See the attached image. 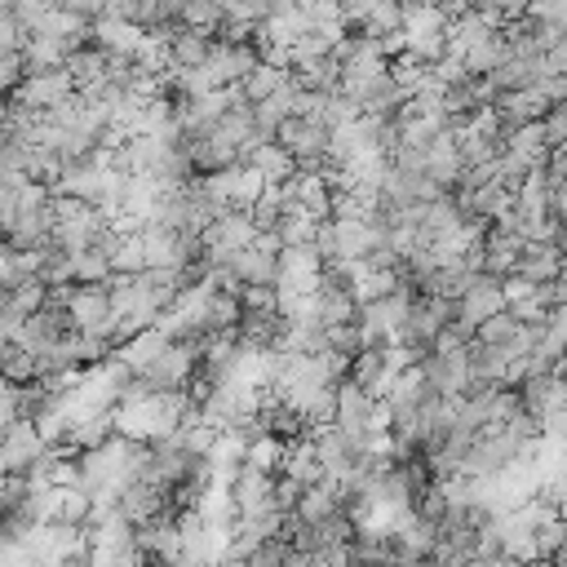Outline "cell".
Segmentation results:
<instances>
[{
  "label": "cell",
  "mask_w": 567,
  "mask_h": 567,
  "mask_svg": "<svg viewBox=\"0 0 567 567\" xmlns=\"http://www.w3.org/2000/svg\"><path fill=\"white\" fill-rule=\"evenodd\" d=\"M426 377H430V391L443 395V399H466L474 391V373H470V346L457 351V355H430L426 360Z\"/></svg>",
  "instance_id": "4"
},
{
  "label": "cell",
  "mask_w": 567,
  "mask_h": 567,
  "mask_svg": "<svg viewBox=\"0 0 567 567\" xmlns=\"http://www.w3.org/2000/svg\"><path fill=\"white\" fill-rule=\"evenodd\" d=\"M0 368H6V382H14V386H36L41 382V364H36V355L32 351H23V346H0Z\"/></svg>",
  "instance_id": "22"
},
{
  "label": "cell",
  "mask_w": 567,
  "mask_h": 567,
  "mask_svg": "<svg viewBox=\"0 0 567 567\" xmlns=\"http://www.w3.org/2000/svg\"><path fill=\"white\" fill-rule=\"evenodd\" d=\"M466 160H461V151H457V138H452V129L448 133H439L435 138V147L426 151V178L435 182V186H443L448 195H457L461 191V182H466Z\"/></svg>",
  "instance_id": "6"
},
{
  "label": "cell",
  "mask_w": 567,
  "mask_h": 567,
  "mask_svg": "<svg viewBox=\"0 0 567 567\" xmlns=\"http://www.w3.org/2000/svg\"><path fill=\"white\" fill-rule=\"evenodd\" d=\"M413 514L426 518V523H435V527L448 518V492H443V479H430V483L413 496Z\"/></svg>",
  "instance_id": "26"
},
{
  "label": "cell",
  "mask_w": 567,
  "mask_h": 567,
  "mask_svg": "<svg viewBox=\"0 0 567 567\" xmlns=\"http://www.w3.org/2000/svg\"><path fill=\"white\" fill-rule=\"evenodd\" d=\"M284 474L298 479L302 488H320V483H329L324 461H320V448H315L311 439H293V443H289V457H284Z\"/></svg>",
  "instance_id": "15"
},
{
  "label": "cell",
  "mask_w": 567,
  "mask_h": 567,
  "mask_svg": "<svg viewBox=\"0 0 567 567\" xmlns=\"http://www.w3.org/2000/svg\"><path fill=\"white\" fill-rule=\"evenodd\" d=\"M213 50H217V41H213L208 32H191V28H178V32L169 36V54H173V67H182V72H200V67H208Z\"/></svg>",
  "instance_id": "10"
},
{
  "label": "cell",
  "mask_w": 567,
  "mask_h": 567,
  "mask_svg": "<svg viewBox=\"0 0 567 567\" xmlns=\"http://www.w3.org/2000/svg\"><path fill=\"white\" fill-rule=\"evenodd\" d=\"M284 457H289V443L275 439V435H266V439H257L248 448V466L261 470V474H275V479L284 474Z\"/></svg>",
  "instance_id": "25"
},
{
  "label": "cell",
  "mask_w": 567,
  "mask_h": 567,
  "mask_svg": "<svg viewBox=\"0 0 567 567\" xmlns=\"http://www.w3.org/2000/svg\"><path fill=\"white\" fill-rule=\"evenodd\" d=\"M6 307H14L19 315H41L45 307H50V284L45 279H32V284H23L19 293H6Z\"/></svg>",
  "instance_id": "28"
},
{
  "label": "cell",
  "mask_w": 567,
  "mask_h": 567,
  "mask_svg": "<svg viewBox=\"0 0 567 567\" xmlns=\"http://www.w3.org/2000/svg\"><path fill=\"white\" fill-rule=\"evenodd\" d=\"M302 496H307V488H302L298 479H289V474H279V479H275V514L293 518L298 505H302Z\"/></svg>",
  "instance_id": "33"
},
{
  "label": "cell",
  "mask_w": 567,
  "mask_h": 567,
  "mask_svg": "<svg viewBox=\"0 0 567 567\" xmlns=\"http://www.w3.org/2000/svg\"><path fill=\"white\" fill-rule=\"evenodd\" d=\"M518 333H523V324H518V320H514V315L505 311V315L488 320V324L479 329V338H474V342H483V346H492V351H505V346H510V342H514Z\"/></svg>",
  "instance_id": "31"
},
{
  "label": "cell",
  "mask_w": 567,
  "mask_h": 567,
  "mask_svg": "<svg viewBox=\"0 0 567 567\" xmlns=\"http://www.w3.org/2000/svg\"><path fill=\"white\" fill-rule=\"evenodd\" d=\"M541 439H554V443H567V404L554 408L545 421H541Z\"/></svg>",
  "instance_id": "36"
},
{
  "label": "cell",
  "mask_w": 567,
  "mask_h": 567,
  "mask_svg": "<svg viewBox=\"0 0 567 567\" xmlns=\"http://www.w3.org/2000/svg\"><path fill=\"white\" fill-rule=\"evenodd\" d=\"M94 45H103L111 58H133L147 50V32L133 28V23H120V19H98L94 23Z\"/></svg>",
  "instance_id": "8"
},
{
  "label": "cell",
  "mask_w": 567,
  "mask_h": 567,
  "mask_svg": "<svg viewBox=\"0 0 567 567\" xmlns=\"http://www.w3.org/2000/svg\"><path fill=\"white\" fill-rule=\"evenodd\" d=\"M266 186H270V182H266L257 169H248V164H235V169H226V208L253 213V208L261 204Z\"/></svg>",
  "instance_id": "14"
},
{
  "label": "cell",
  "mask_w": 567,
  "mask_h": 567,
  "mask_svg": "<svg viewBox=\"0 0 567 567\" xmlns=\"http://www.w3.org/2000/svg\"><path fill=\"white\" fill-rule=\"evenodd\" d=\"M536 549H541V563H558L567 554V523L554 514L549 523H541L536 532Z\"/></svg>",
  "instance_id": "30"
},
{
  "label": "cell",
  "mask_w": 567,
  "mask_h": 567,
  "mask_svg": "<svg viewBox=\"0 0 567 567\" xmlns=\"http://www.w3.org/2000/svg\"><path fill=\"white\" fill-rule=\"evenodd\" d=\"M549 302H554V307H567V275L549 284Z\"/></svg>",
  "instance_id": "37"
},
{
  "label": "cell",
  "mask_w": 567,
  "mask_h": 567,
  "mask_svg": "<svg viewBox=\"0 0 567 567\" xmlns=\"http://www.w3.org/2000/svg\"><path fill=\"white\" fill-rule=\"evenodd\" d=\"M289 85H293V72H279V67H266V63H261L239 89H244V98H248L253 107H261L266 98H275L279 89H289Z\"/></svg>",
  "instance_id": "21"
},
{
  "label": "cell",
  "mask_w": 567,
  "mask_h": 567,
  "mask_svg": "<svg viewBox=\"0 0 567 567\" xmlns=\"http://www.w3.org/2000/svg\"><path fill=\"white\" fill-rule=\"evenodd\" d=\"M510 311V302H505V279H492V275H479L474 284H470V293L461 298V307H457V324H466V329H483L488 320H496V315H505Z\"/></svg>",
  "instance_id": "2"
},
{
  "label": "cell",
  "mask_w": 567,
  "mask_h": 567,
  "mask_svg": "<svg viewBox=\"0 0 567 567\" xmlns=\"http://www.w3.org/2000/svg\"><path fill=\"white\" fill-rule=\"evenodd\" d=\"M222 23H226V6H217V0H186L182 6V28H191V32L217 36Z\"/></svg>",
  "instance_id": "24"
},
{
  "label": "cell",
  "mask_w": 567,
  "mask_h": 567,
  "mask_svg": "<svg viewBox=\"0 0 567 567\" xmlns=\"http://www.w3.org/2000/svg\"><path fill=\"white\" fill-rule=\"evenodd\" d=\"M532 567H554V563H532Z\"/></svg>",
  "instance_id": "38"
},
{
  "label": "cell",
  "mask_w": 567,
  "mask_h": 567,
  "mask_svg": "<svg viewBox=\"0 0 567 567\" xmlns=\"http://www.w3.org/2000/svg\"><path fill=\"white\" fill-rule=\"evenodd\" d=\"M239 302H244V320L279 315V289H270V284H248Z\"/></svg>",
  "instance_id": "29"
},
{
  "label": "cell",
  "mask_w": 567,
  "mask_h": 567,
  "mask_svg": "<svg viewBox=\"0 0 567 567\" xmlns=\"http://www.w3.org/2000/svg\"><path fill=\"white\" fill-rule=\"evenodd\" d=\"M527 253V239L523 235H505V231H492L488 244H483V257H488V275L492 279H510L518 275V261Z\"/></svg>",
  "instance_id": "12"
},
{
  "label": "cell",
  "mask_w": 567,
  "mask_h": 567,
  "mask_svg": "<svg viewBox=\"0 0 567 567\" xmlns=\"http://www.w3.org/2000/svg\"><path fill=\"white\" fill-rule=\"evenodd\" d=\"M320 226L324 222H315L302 204H289V208H284V217H279V239H284V248H311L315 239H320Z\"/></svg>",
  "instance_id": "19"
},
{
  "label": "cell",
  "mask_w": 567,
  "mask_h": 567,
  "mask_svg": "<svg viewBox=\"0 0 567 567\" xmlns=\"http://www.w3.org/2000/svg\"><path fill=\"white\" fill-rule=\"evenodd\" d=\"M248 169H257L270 186H284V182H293L298 178V160L289 156V151H284L279 142H266V147H257L248 160H244Z\"/></svg>",
  "instance_id": "17"
},
{
  "label": "cell",
  "mask_w": 567,
  "mask_h": 567,
  "mask_svg": "<svg viewBox=\"0 0 567 567\" xmlns=\"http://www.w3.org/2000/svg\"><path fill=\"white\" fill-rule=\"evenodd\" d=\"M554 567H567V558H563V563H554Z\"/></svg>",
  "instance_id": "39"
},
{
  "label": "cell",
  "mask_w": 567,
  "mask_h": 567,
  "mask_svg": "<svg viewBox=\"0 0 567 567\" xmlns=\"http://www.w3.org/2000/svg\"><path fill=\"white\" fill-rule=\"evenodd\" d=\"M536 496H541V501H549V505H554V514H558V518L567 523V474L549 479V483H545V488H541Z\"/></svg>",
  "instance_id": "34"
},
{
  "label": "cell",
  "mask_w": 567,
  "mask_h": 567,
  "mask_svg": "<svg viewBox=\"0 0 567 567\" xmlns=\"http://www.w3.org/2000/svg\"><path fill=\"white\" fill-rule=\"evenodd\" d=\"M231 270L239 275V284H244V289H248V284H270V289L279 284V257L261 253L257 244H253V248H244V253L231 261Z\"/></svg>",
  "instance_id": "20"
},
{
  "label": "cell",
  "mask_w": 567,
  "mask_h": 567,
  "mask_svg": "<svg viewBox=\"0 0 567 567\" xmlns=\"http://www.w3.org/2000/svg\"><path fill=\"white\" fill-rule=\"evenodd\" d=\"M72 94H81L76 89V81L67 76V72H32L28 76V85L14 94V103H23V107H32V111H54V107H63Z\"/></svg>",
  "instance_id": "5"
},
{
  "label": "cell",
  "mask_w": 567,
  "mask_h": 567,
  "mask_svg": "<svg viewBox=\"0 0 567 567\" xmlns=\"http://www.w3.org/2000/svg\"><path fill=\"white\" fill-rule=\"evenodd\" d=\"M72 81H76V89H94V85H103L107 76H111V54L103 50V45H81V50H72V58H67V67H63Z\"/></svg>",
  "instance_id": "11"
},
{
  "label": "cell",
  "mask_w": 567,
  "mask_h": 567,
  "mask_svg": "<svg viewBox=\"0 0 567 567\" xmlns=\"http://www.w3.org/2000/svg\"><path fill=\"white\" fill-rule=\"evenodd\" d=\"M333 200H338V191H333L329 178H320V173H298V204H302L315 222H333Z\"/></svg>",
  "instance_id": "18"
},
{
  "label": "cell",
  "mask_w": 567,
  "mask_h": 567,
  "mask_svg": "<svg viewBox=\"0 0 567 567\" xmlns=\"http://www.w3.org/2000/svg\"><path fill=\"white\" fill-rule=\"evenodd\" d=\"M275 142L289 151L298 164L302 160H315V156H329V142H333V129L324 125V120H284L279 129H275Z\"/></svg>",
  "instance_id": "3"
},
{
  "label": "cell",
  "mask_w": 567,
  "mask_h": 567,
  "mask_svg": "<svg viewBox=\"0 0 567 567\" xmlns=\"http://www.w3.org/2000/svg\"><path fill=\"white\" fill-rule=\"evenodd\" d=\"M320 307H324V329H342V324H360V302L346 293V289H333L324 284L320 293Z\"/></svg>",
  "instance_id": "23"
},
{
  "label": "cell",
  "mask_w": 567,
  "mask_h": 567,
  "mask_svg": "<svg viewBox=\"0 0 567 567\" xmlns=\"http://www.w3.org/2000/svg\"><path fill=\"white\" fill-rule=\"evenodd\" d=\"M231 496H235L239 518L275 514V474H261V470L244 466V470H239V479H235V488H231Z\"/></svg>",
  "instance_id": "7"
},
{
  "label": "cell",
  "mask_w": 567,
  "mask_h": 567,
  "mask_svg": "<svg viewBox=\"0 0 567 567\" xmlns=\"http://www.w3.org/2000/svg\"><path fill=\"white\" fill-rule=\"evenodd\" d=\"M169 346H173V342H169L160 329H147V333H138L133 342H125V346L116 351V360H120V364H129L138 377H147V373L164 360V351H169Z\"/></svg>",
  "instance_id": "13"
},
{
  "label": "cell",
  "mask_w": 567,
  "mask_h": 567,
  "mask_svg": "<svg viewBox=\"0 0 567 567\" xmlns=\"http://www.w3.org/2000/svg\"><path fill=\"white\" fill-rule=\"evenodd\" d=\"M338 514H346L338 483H320V488H307V496H302V505H298L293 518L307 523V527H324V523H333Z\"/></svg>",
  "instance_id": "16"
},
{
  "label": "cell",
  "mask_w": 567,
  "mask_h": 567,
  "mask_svg": "<svg viewBox=\"0 0 567 567\" xmlns=\"http://www.w3.org/2000/svg\"><path fill=\"white\" fill-rule=\"evenodd\" d=\"M404 32H448V14L439 6H404Z\"/></svg>",
  "instance_id": "32"
},
{
  "label": "cell",
  "mask_w": 567,
  "mask_h": 567,
  "mask_svg": "<svg viewBox=\"0 0 567 567\" xmlns=\"http://www.w3.org/2000/svg\"><path fill=\"white\" fill-rule=\"evenodd\" d=\"M45 452H50V443H45L41 426L32 417H23L19 426L6 430V443H0V470H6V474H32V466Z\"/></svg>",
  "instance_id": "1"
},
{
  "label": "cell",
  "mask_w": 567,
  "mask_h": 567,
  "mask_svg": "<svg viewBox=\"0 0 567 567\" xmlns=\"http://www.w3.org/2000/svg\"><path fill=\"white\" fill-rule=\"evenodd\" d=\"M518 275L532 279V284H554L567 275V248L558 244H527L523 261H518Z\"/></svg>",
  "instance_id": "9"
},
{
  "label": "cell",
  "mask_w": 567,
  "mask_h": 567,
  "mask_svg": "<svg viewBox=\"0 0 567 567\" xmlns=\"http://www.w3.org/2000/svg\"><path fill=\"white\" fill-rule=\"evenodd\" d=\"M545 138H549V151H567V111H549L545 116Z\"/></svg>",
  "instance_id": "35"
},
{
  "label": "cell",
  "mask_w": 567,
  "mask_h": 567,
  "mask_svg": "<svg viewBox=\"0 0 567 567\" xmlns=\"http://www.w3.org/2000/svg\"><path fill=\"white\" fill-rule=\"evenodd\" d=\"M111 270H116V275H147V270H151L142 231H138V235H125V244H120L116 257H111Z\"/></svg>",
  "instance_id": "27"
},
{
  "label": "cell",
  "mask_w": 567,
  "mask_h": 567,
  "mask_svg": "<svg viewBox=\"0 0 567 567\" xmlns=\"http://www.w3.org/2000/svg\"><path fill=\"white\" fill-rule=\"evenodd\" d=\"M231 567H244V563H231Z\"/></svg>",
  "instance_id": "40"
}]
</instances>
